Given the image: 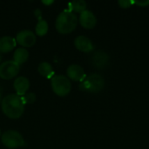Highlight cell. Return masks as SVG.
<instances>
[{
	"mask_svg": "<svg viewBox=\"0 0 149 149\" xmlns=\"http://www.w3.org/2000/svg\"><path fill=\"white\" fill-rule=\"evenodd\" d=\"M23 97L17 94H9L2 100L1 107L3 113L10 119H18L24 112Z\"/></svg>",
	"mask_w": 149,
	"mask_h": 149,
	"instance_id": "6da1fadb",
	"label": "cell"
},
{
	"mask_svg": "<svg viewBox=\"0 0 149 149\" xmlns=\"http://www.w3.org/2000/svg\"><path fill=\"white\" fill-rule=\"evenodd\" d=\"M78 22L79 20L75 13L69 10H65L58 14L56 19L55 26L59 33L68 34L75 30Z\"/></svg>",
	"mask_w": 149,
	"mask_h": 149,
	"instance_id": "7a4b0ae2",
	"label": "cell"
},
{
	"mask_svg": "<svg viewBox=\"0 0 149 149\" xmlns=\"http://www.w3.org/2000/svg\"><path fill=\"white\" fill-rule=\"evenodd\" d=\"M105 86L104 78L98 73H92L86 76L83 81L80 82L79 89L83 92H87L91 93H100Z\"/></svg>",
	"mask_w": 149,
	"mask_h": 149,
	"instance_id": "3957f363",
	"label": "cell"
},
{
	"mask_svg": "<svg viewBox=\"0 0 149 149\" xmlns=\"http://www.w3.org/2000/svg\"><path fill=\"white\" fill-rule=\"evenodd\" d=\"M52 88L54 93L58 96H66L72 89L70 79L64 75H54L51 80Z\"/></svg>",
	"mask_w": 149,
	"mask_h": 149,
	"instance_id": "277c9868",
	"label": "cell"
},
{
	"mask_svg": "<svg viewBox=\"0 0 149 149\" xmlns=\"http://www.w3.org/2000/svg\"><path fill=\"white\" fill-rule=\"evenodd\" d=\"M1 141L6 148L10 149H16L24 145L23 136L16 130L5 131L1 135Z\"/></svg>",
	"mask_w": 149,
	"mask_h": 149,
	"instance_id": "5b68a950",
	"label": "cell"
},
{
	"mask_svg": "<svg viewBox=\"0 0 149 149\" xmlns=\"http://www.w3.org/2000/svg\"><path fill=\"white\" fill-rule=\"evenodd\" d=\"M20 70V65L13 60H7L0 64V78L11 79L16 77Z\"/></svg>",
	"mask_w": 149,
	"mask_h": 149,
	"instance_id": "8992f818",
	"label": "cell"
},
{
	"mask_svg": "<svg viewBox=\"0 0 149 149\" xmlns=\"http://www.w3.org/2000/svg\"><path fill=\"white\" fill-rule=\"evenodd\" d=\"M16 41L24 47H31L36 43V35L30 30H23L17 34Z\"/></svg>",
	"mask_w": 149,
	"mask_h": 149,
	"instance_id": "52a82bcc",
	"label": "cell"
},
{
	"mask_svg": "<svg viewBox=\"0 0 149 149\" xmlns=\"http://www.w3.org/2000/svg\"><path fill=\"white\" fill-rule=\"evenodd\" d=\"M67 78L73 81H83L86 78V72L82 66L77 64H72L67 67L66 70Z\"/></svg>",
	"mask_w": 149,
	"mask_h": 149,
	"instance_id": "ba28073f",
	"label": "cell"
},
{
	"mask_svg": "<svg viewBox=\"0 0 149 149\" xmlns=\"http://www.w3.org/2000/svg\"><path fill=\"white\" fill-rule=\"evenodd\" d=\"M79 21L81 26L86 29H93L97 24L96 16L91 10H86L80 13Z\"/></svg>",
	"mask_w": 149,
	"mask_h": 149,
	"instance_id": "9c48e42d",
	"label": "cell"
},
{
	"mask_svg": "<svg viewBox=\"0 0 149 149\" xmlns=\"http://www.w3.org/2000/svg\"><path fill=\"white\" fill-rule=\"evenodd\" d=\"M74 45L79 51L83 52H91L94 50V45L92 40L84 35L76 37L74 39Z\"/></svg>",
	"mask_w": 149,
	"mask_h": 149,
	"instance_id": "30bf717a",
	"label": "cell"
},
{
	"mask_svg": "<svg viewBox=\"0 0 149 149\" xmlns=\"http://www.w3.org/2000/svg\"><path fill=\"white\" fill-rule=\"evenodd\" d=\"M92 65L98 69L105 68L109 62V56L104 51H96L91 58Z\"/></svg>",
	"mask_w": 149,
	"mask_h": 149,
	"instance_id": "8fae6325",
	"label": "cell"
},
{
	"mask_svg": "<svg viewBox=\"0 0 149 149\" xmlns=\"http://www.w3.org/2000/svg\"><path fill=\"white\" fill-rule=\"evenodd\" d=\"M13 87L18 96H23L27 93L30 87V81L26 77L24 76L17 77L14 80Z\"/></svg>",
	"mask_w": 149,
	"mask_h": 149,
	"instance_id": "7c38bea8",
	"label": "cell"
},
{
	"mask_svg": "<svg viewBox=\"0 0 149 149\" xmlns=\"http://www.w3.org/2000/svg\"><path fill=\"white\" fill-rule=\"evenodd\" d=\"M17 45V41L10 36H3L0 38V53H6L12 51Z\"/></svg>",
	"mask_w": 149,
	"mask_h": 149,
	"instance_id": "4fadbf2b",
	"label": "cell"
},
{
	"mask_svg": "<svg viewBox=\"0 0 149 149\" xmlns=\"http://www.w3.org/2000/svg\"><path fill=\"white\" fill-rule=\"evenodd\" d=\"M29 58V52L27 49L24 47H20L15 50L13 54V61H15L17 65H22L27 61Z\"/></svg>",
	"mask_w": 149,
	"mask_h": 149,
	"instance_id": "5bb4252c",
	"label": "cell"
},
{
	"mask_svg": "<svg viewBox=\"0 0 149 149\" xmlns=\"http://www.w3.org/2000/svg\"><path fill=\"white\" fill-rule=\"evenodd\" d=\"M38 71L40 75L46 79H52L54 76V71L52 66L48 62H41L38 66Z\"/></svg>",
	"mask_w": 149,
	"mask_h": 149,
	"instance_id": "9a60e30c",
	"label": "cell"
},
{
	"mask_svg": "<svg viewBox=\"0 0 149 149\" xmlns=\"http://www.w3.org/2000/svg\"><path fill=\"white\" fill-rule=\"evenodd\" d=\"M69 6V10L74 12H83L84 10H86V2L84 0H76V1H72L68 3Z\"/></svg>",
	"mask_w": 149,
	"mask_h": 149,
	"instance_id": "2e32d148",
	"label": "cell"
},
{
	"mask_svg": "<svg viewBox=\"0 0 149 149\" xmlns=\"http://www.w3.org/2000/svg\"><path fill=\"white\" fill-rule=\"evenodd\" d=\"M48 31V23L45 19H40L36 24L35 32L38 36H45Z\"/></svg>",
	"mask_w": 149,
	"mask_h": 149,
	"instance_id": "e0dca14e",
	"label": "cell"
},
{
	"mask_svg": "<svg viewBox=\"0 0 149 149\" xmlns=\"http://www.w3.org/2000/svg\"><path fill=\"white\" fill-rule=\"evenodd\" d=\"M24 104H33L36 100V95L33 93H26L23 97Z\"/></svg>",
	"mask_w": 149,
	"mask_h": 149,
	"instance_id": "ac0fdd59",
	"label": "cell"
},
{
	"mask_svg": "<svg viewBox=\"0 0 149 149\" xmlns=\"http://www.w3.org/2000/svg\"><path fill=\"white\" fill-rule=\"evenodd\" d=\"M119 4L121 8H129L132 4H134V1H127V0H120Z\"/></svg>",
	"mask_w": 149,
	"mask_h": 149,
	"instance_id": "d6986e66",
	"label": "cell"
},
{
	"mask_svg": "<svg viewBox=\"0 0 149 149\" xmlns=\"http://www.w3.org/2000/svg\"><path fill=\"white\" fill-rule=\"evenodd\" d=\"M137 4L139 6H141V7H145V6H148L149 4V1H134V4Z\"/></svg>",
	"mask_w": 149,
	"mask_h": 149,
	"instance_id": "ffe728a7",
	"label": "cell"
},
{
	"mask_svg": "<svg viewBox=\"0 0 149 149\" xmlns=\"http://www.w3.org/2000/svg\"><path fill=\"white\" fill-rule=\"evenodd\" d=\"M34 14H35V16H36V17H38L39 18V20L41 19V18H40V15H41V10H40L39 9H37V10H36L34 11Z\"/></svg>",
	"mask_w": 149,
	"mask_h": 149,
	"instance_id": "44dd1931",
	"label": "cell"
},
{
	"mask_svg": "<svg viewBox=\"0 0 149 149\" xmlns=\"http://www.w3.org/2000/svg\"><path fill=\"white\" fill-rule=\"evenodd\" d=\"M42 2V3H44V4H46V5H50L51 3H53V0H47V1H45V0H43V1H41Z\"/></svg>",
	"mask_w": 149,
	"mask_h": 149,
	"instance_id": "7402d4cb",
	"label": "cell"
},
{
	"mask_svg": "<svg viewBox=\"0 0 149 149\" xmlns=\"http://www.w3.org/2000/svg\"><path fill=\"white\" fill-rule=\"evenodd\" d=\"M2 99V92H1V89H0V100Z\"/></svg>",
	"mask_w": 149,
	"mask_h": 149,
	"instance_id": "603a6c76",
	"label": "cell"
},
{
	"mask_svg": "<svg viewBox=\"0 0 149 149\" xmlns=\"http://www.w3.org/2000/svg\"><path fill=\"white\" fill-rule=\"evenodd\" d=\"M1 60H2V54L0 53V62H1Z\"/></svg>",
	"mask_w": 149,
	"mask_h": 149,
	"instance_id": "cb8c5ba5",
	"label": "cell"
},
{
	"mask_svg": "<svg viewBox=\"0 0 149 149\" xmlns=\"http://www.w3.org/2000/svg\"><path fill=\"white\" fill-rule=\"evenodd\" d=\"M0 136H1V130H0Z\"/></svg>",
	"mask_w": 149,
	"mask_h": 149,
	"instance_id": "d4e9b609",
	"label": "cell"
}]
</instances>
